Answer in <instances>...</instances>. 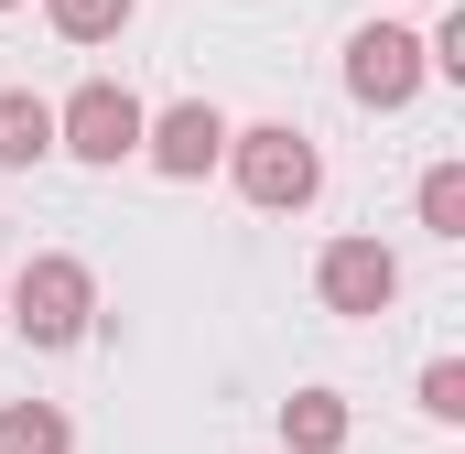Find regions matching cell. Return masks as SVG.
Here are the masks:
<instances>
[{
    "instance_id": "12",
    "label": "cell",
    "mask_w": 465,
    "mask_h": 454,
    "mask_svg": "<svg viewBox=\"0 0 465 454\" xmlns=\"http://www.w3.org/2000/svg\"><path fill=\"white\" fill-rule=\"evenodd\" d=\"M422 411H433V422H465V368H455V357L422 368Z\"/></svg>"
},
{
    "instance_id": "10",
    "label": "cell",
    "mask_w": 465,
    "mask_h": 454,
    "mask_svg": "<svg viewBox=\"0 0 465 454\" xmlns=\"http://www.w3.org/2000/svg\"><path fill=\"white\" fill-rule=\"evenodd\" d=\"M44 11H54V33H65V44H109V33H130V11H141V0H44Z\"/></svg>"
},
{
    "instance_id": "6",
    "label": "cell",
    "mask_w": 465,
    "mask_h": 454,
    "mask_svg": "<svg viewBox=\"0 0 465 454\" xmlns=\"http://www.w3.org/2000/svg\"><path fill=\"white\" fill-rule=\"evenodd\" d=\"M141 152H152V173L195 184L206 163H228V109H217V98H173V109L141 130Z\"/></svg>"
},
{
    "instance_id": "1",
    "label": "cell",
    "mask_w": 465,
    "mask_h": 454,
    "mask_svg": "<svg viewBox=\"0 0 465 454\" xmlns=\"http://www.w3.org/2000/svg\"><path fill=\"white\" fill-rule=\"evenodd\" d=\"M228 163H238V195L271 206V217H303L325 195V152L292 130V119H260V130H228Z\"/></svg>"
},
{
    "instance_id": "3",
    "label": "cell",
    "mask_w": 465,
    "mask_h": 454,
    "mask_svg": "<svg viewBox=\"0 0 465 454\" xmlns=\"http://www.w3.org/2000/svg\"><path fill=\"white\" fill-rule=\"evenodd\" d=\"M141 130H152V109H141L119 76H87V87L54 109V152H76V163H98V173H109V163L141 152Z\"/></svg>"
},
{
    "instance_id": "7",
    "label": "cell",
    "mask_w": 465,
    "mask_h": 454,
    "mask_svg": "<svg viewBox=\"0 0 465 454\" xmlns=\"http://www.w3.org/2000/svg\"><path fill=\"white\" fill-rule=\"evenodd\" d=\"M54 152V98H33V87H0V173H33Z\"/></svg>"
},
{
    "instance_id": "4",
    "label": "cell",
    "mask_w": 465,
    "mask_h": 454,
    "mask_svg": "<svg viewBox=\"0 0 465 454\" xmlns=\"http://www.w3.org/2000/svg\"><path fill=\"white\" fill-rule=\"evenodd\" d=\"M422 76H433V65H422V33H401V22H368L347 44V98L357 109H411Z\"/></svg>"
},
{
    "instance_id": "8",
    "label": "cell",
    "mask_w": 465,
    "mask_h": 454,
    "mask_svg": "<svg viewBox=\"0 0 465 454\" xmlns=\"http://www.w3.org/2000/svg\"><path fill=\"white\" fill-rule=\"evenodd\" d=\"M347 400H336V390H292V400H282V444L292 454H347Z\"/></svg>"
},
{
    "instance_id": "5",
    "label": "cell",
    "mask_w": 465,
    "mask_h": 454,
    "mask_svg": "<svg viewBox=\"0 0 465 454\" xmlns=\"http://www.w3.org/2000/svg\"><path fill=\"white\" fill-rule=\"evenodd\" d=\"M314 292H325V314H357V325H379V314L401 303V260H390L379 238H336V249L314 260Z\"/></svg>"
},
{
    "instance_id": "11",
    "label": "cell",
    "mask_w": 465,
    "mask_h": 454,
    "mask_svg": "<svg viewBox=\"0 0 465 454\" xmlns=\"http://www.w3.org/2000/svg\"><path fill=\"white\" fill-rule=\"evenodd\" d=\"M422 227L433 238H465V163H433L422 173Z\"/></svg>"
},
{
    "instance_id": "2",
    "label": "cell",
    "mask_w": 465,
    "mask_h": 454,
    "mask_svg": "<svg viewBox=\"0 0 465 454\" xmlns=\"http://www.w3.org/2000/svg\"><path fill=\"white\" fill-rule=\"evenodd\" d=\"M0 325H22L33 346H76L87 325H98V271H87V260H65V249L22 260V281L0 292Z\"/></svg>"
},
{
    "instance_id": "9",
    "label": "cell",
    "mask_w": 465,
    "mask_h": 454,
    "mask_svg": "<svg viewBox=\"0 0 465 454\" xmlns=\"http://www.w3.org/2000/svg\"><path fill=\"white\" fill-rule=\"evenodd\" d=\"M0 454H76V422L54 400H11L0 411Z\"/></svg>"
},
{
    "instance_id": "13",
    "label": "cell",
    "mask_w": 465,
    "mask_h": 454,
    "mask_svg": "<svg viewBox=\"0 0 465 454\" xmlns=\"http://www.w3.org/2000/svg\"><path fill=\"white\" fill-rule=\"evenodd\" d=\"M0 11H22V0H0Z\"/></svg>"
}]
</instances>
